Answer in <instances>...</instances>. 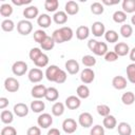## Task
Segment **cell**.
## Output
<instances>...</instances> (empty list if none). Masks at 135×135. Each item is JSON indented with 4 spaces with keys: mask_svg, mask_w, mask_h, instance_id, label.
<instances>
[{
    "mask_svg": "<svg viewBox=\"0 0 135 135\" xmlns=\"http://www.w3.org/2000/svg\"><path fill=\"white\" fill-rule=\"evenodd\" d=\"M0 119H1V121H2L3 123L9 124V123H12L13 120H14V115H13V113H12L11 111H8V110H3V111L1 112V114H0Z\"/></svg>",
    "mask_w": 135,
    "mask_h": 135,
    "instance_id": "30",
    "label": "cell"
},
{
    "mask_svg": "<svg viewBox=\"0 0 135 135\" xmlns=\"http://www.w3.org/2000/svg\"><path fill=\"white\" fill-rule=\"evenodd\" d=\"M37 23L42 28H47L52 23V18L47 14H41L37 18Z\"/></svg>",
    "mask_w": 135,
    "mask_h": 135,
    "instance_id": "20",
    "label": "cell"
},
{
    "mask_svg": "<svg viewBox=\"0 0 135 135\" xmlns=\"http://www.w3.org/2000/svg\"><path fill=\"white\" fill-rule=\"evenodd\" d=\"M78 122L83 128H90L93 126V116L89 112H83L79 115Z\"/></svg>",
    "mask_w": 135,
    "mask_h": 135,
    "instance_id": "7",
    "label": "cell"
},
{
    "mask_svg": "<svg viewBox=\"0 0 135 135\" xmlns=\"http://www.w3.org/2000/svg\"><path fill=\"white\" fill-rule=\"evenodd\" d=\"M102 4H104V5H115V4H118L119 3V0H115V1H108V0H102V2H101Z\"/></svg>",
    "mask_w": 135,
    "mask_h": 135,
    "instance_id": "57",
    "label": "cell"
},
{
    "mask_svg": "<svg viewBox=\"0 0 135 135\" xmlns=\"http://www.w3.org/2000/svg\"><path fill=\"white\" fill-rule=\"evenodd\" d=\"M89 35H90V30H89L88 26L80 25V26L77 27V30H76V37H77V39L84 40V39H86L89 37Z\"/></svg>",
    "mask_w": 135,
    "mask_h": 135,
    "instance_id": "22",
    "label": "cell"
},
{
    "mask_svg": "<svg viewBox=\"0 0 135 135\" xmlns=\"http://www.w3.org/2000/svg\"><path fill=\"white\" fill-rule=\"evenodd\" d=\"M113 20L116 23H123L127 20V14L123 11H116L113 14Z\"/></svg>",
    "mask_w": 135,
    "mask_h": 135,
    "instance_id": "38",
    "label": "cell"
},
{
    "mask_svg": "<svg viewBox=\"0 0 135 135\" xmlns=\"http://www.w3.org/2000/svg\"><path fill=\"white\" fill-rule=\"evenodd\" d=\"M81 62L88 66V68H91V66H94L96 64V58L92 55H84L81 59Z\"/></svg>",
    "mask_w": 135,
    "mask_h": 135,
    "instance_id": "44",
    "label": "cell"
},
{
    "mask_svg": "<svg viewBox=\"0 0 135 135\" xmlns=\"http://www.w3.org/2000/svg\"><path fill=\"white\" fill-rule=\"evenodd\" d=\"M7 105H8V99L5 98V97H1L0 98V109L4 110Z\"/></svg>",
    "mask_w": 135,
    "mask_h": 135,
    "instance_id": "55",
    "label": "cell"
},
{
    "mask_svg": "<svg viewBox=\"0 0 135 135\" xmlns=\"http://www.w3.org/2000/svg\"><path fill=\"white\" fill-rule=\"evenodd\" d=\"M130 59L133 61V63H135V47H133L131 51H130Z\"/></svg>",
    "mask_w": 135,
    "mask_h": 135,
    "instance_id": "58",
    "label": "cell"
},
{
    "mask_svg": "<svg viewBox=\"0 0 135 135\" xmlns=\"http://www.w3.org/2000/svg\"><path fill=\"white\" fill-rule=\"evenodd\" d=\"M19 81L14 78V77H7L5 80H4V88L7 92L9 93H15L19 90Z\"/></svg>",
    "mask_w": 135,
    "mask_h": 135,
    "instance_id": "4",
    "label": "cell"
},
{
    "mask_svg": "<svg viewBox=\"0 0 135 135\" xmlns=\"http://www.w3.org/2000/svg\"><path fill=\"white\" fill-rule=\"evenodd\" d=\"M92 33L95 37H101L102 35L105 34V26L102 22L100 21H95L92 24Z\"/></svg>",
    "mask_w": 135,
    "mask_h": 135,
    "instance_id": "12",
    "label": "cell"
},
{
    "mask_svg": "<svg viewBox=\"0 0 135 135\" xmlns=\"http://www.w3.org/2000/svg\"><path fill=\"white\" fill-rule=\"evenodd\" d=\"M46 33L43 31V30H37V31H35L34 32V34H33V37H34V40L37 42V43H39V44H41L42 43V41L46 38Z\"/></svg>",
    "mask_w": 135,
    "mask_h": 135,
    "instance_id": "43",
    "label": "cell"
},
{
    "mask_svg": "<svg viewBox=\"0 0 135 135\" xmlns=\"http://www.w3.org/2000/svg\"><path fill=\"white\" fill-rule=\"evenodd\" d=\"M46 86L43 85V84H37L35 86H33L31 93H32V96L36 99H40V98H43L45 97V93H46Z\"/></svg>",
    "mask_w": 135,
    "mask_h": 135,
    "instance_id": "9",
    "label": "cell"
},
{
    "mask_svg": "<svg viewBox=\"0 0 135 135\" xmlns=\"http://www.w3.org/2000/svg\"><path fill=\"white\" fill-rule=\"evenodd\" d=\"M130 51L131 50L126 42H118L114 46V52L118 55V57L119 56H126L127 54L130 53Z\"/></svg>",
    "mask_w": 135,
    "mask_h": 135,
    "instance_id": "16",
    "label": "cell"
},
{
    "mask_svg": "<svg viewBox=\"0 0 135 135\" xmlns=\"http://www.w3.org/2000/svg\"><path fill=\"white\" fill-rule=\"evenodd\" d=\"M102 123H103V127L104 128H107L109 130H113L117 126V120H116V118L113 115L110 114V115H108V116H105L103 118Z\"/></svg>",
    "mask_w": 135,
    "mask_h": 135,
    "instance_id": "24",
    "label": "cell"
},
{
    "mask_svg": "<svg viewBox=\"0 0 135 135\" xmlns=\"http://www.w3.org/2000/svg\"><path fill=\"white\" fill-rule=\"evenodd\" d=\"M34 63H35V65L38 66V68H44V66H46L47 63H49V56H47L46 54L42 53Z\"/></svg>",
    "mask_w": 135,
    "mask_h": 135,
    "instance_id": "39",
    "label": "cell"
},
{
    "mask_svg": "<svg viewBox=\"0 0 135 135\" xmlns=\"http://www.w3.org/2000/svg\"><path fill=\"white\" fill-rule=\"evenodd\" d=\"M26 135H41V130L39 127H31L27 129Z\"/></svg>",
    "mask_w": 135,
    "mask_h": 135,
    "instance_id": "52",
    "label": "cell"
},
{
    "mask_svg": "<svg viewBox=\"0 0 135 135\" xmlns=\"http://www.w3.org/2000/svg\"><path fill=\"white\" fill-rule=\"evenodd\" d=\"M59 97V92L56 88L54 86H50L46 89V93H45V99L47 101H56Z\"/></svg>",
    "mask_w": 135,
    "mask_h": 135,
    "instance_id": "21",
    "label": "cell"
},
{
    "mask_svg": "<svg viewBox=\"0 0 135 135\" xmlns=\"http://www.w3.org/2000/svg\"><path fill=\"white\" fill-rule=\"evenodd\" d=\"M13 14V6L8 3H2L0 5V15L2 17H9Z\"/></svg>",
    "mask_w": 135,
    "mask_h": 135,
    "instance_id": "35",
    "label": "cell"
},
{
    "mask_svg": "<svg viewBox=\"0 0 135 135\" xmlns=\"http://www.w3.org/2000/svg\"><path fill=\"white\" fill-rule=\"evenodd\" d=\"M65 70L68 71L69 74L75 75L79 72V63L75 59H69L65 61Z\"/></svg>",
    "mask_w": 135,
    "mask_h": 135,
    "instance_id": "13",
    "label": "cell"
},
{
    "mask_svg": "<svg viewBox=\"0 0 135 135\" xmlns=\"http://www.w3.org/2000/svg\"><path fill=\"white\" fill-rule=\"evenodd\" d=\"M41 54H42L41 49H39V47H33V49L30 51L28 56H30V59H31L33 62H35V61L38 59V57H39Z\"/></svg>",
    "mask_w": 135,
    "mask_h": 135,
    "instance_id": "46",
    "label": "cell"
},
{
    "mask_svg": "<svg viewBox=\"0 0 135 135\" xmlns=\"http://www.w3.org/2000/svg\"><path fill=\"white\" fill-rule=\"evenodd\" d=\"M60 31L62 33V36H63V39H64V42L65 41H70L72 38H73V30L70 27V26H62L60 27Z\"/></svg>",
    "mask_w": 135,
    "mask_h": 135,
    "instance_id": "42",
    "label": "cell"
},
{
    "mask_svg": "<svg viewBox=\"0 0 135 135\" xmlns=\"http://www.w3.org/2000/svg\"><path fill=\"white\" fill-rule=\"evenodd\" d=\"M44 109H45V103L40 99H36L31 102V110L34 113H41Z\"/></svg>",
    "mask_w": 135,
    "mask_h": 135,
    "instance_id": "25",
    "label": "cell"
},
{
    "mask_svg": "<svg viewBox=\"0 0 135 135\" xmlns=\"http://www.w3.org/2000/svg\"><path fill=\"white\" fill-rule=\"evenodd\" d=\"M52 37H53V39H54V41H55L56 43H63V42H64V39H63V36H62V33H61L60 28L55 30V31L53 32Z\"/></svg>",
    "mask_w": 135,
    "mask_h": 135,
    "instance_id": "47",
    "label": "cell"
},
{
    "mask_svg": "<svg viewBox=\"0 0 135 135\" xmlns=\"http://www.w3.org/2000/svg\"><path fill=\"white\" fill-rule=\"evenodd\" d=\"M108 45L105 42H102V41H98L97 43V46L95 49V51L93 52L96 56H104L107 53H108Z\"/></svg>",
    "mask_w": 135,
    "mask_h": 135,
    "instance_id": "28",
    "label": "cell"
},
{
    "mask_svg": "<svg viewBox=\"0 0 135 135\" xmlns=\"http://www.w3.org/2000/svg\"><path fill=\"white\" fill-rule=\"evenodd\" d=\"M121 101H122V103L126 104V105H131V104H133L134 101H135V95H134V93L131 92V91H129V92H127V93H123L122 96H121Z\"/></svg>",
    "mask_w": 135,
    "mask_h": 135,
    "instance_id": "31",
    "label": "cell"
},
{
    "mask_svg": "<svg viewBox=\"0 0 135 135\" xmlns=\"http://www.w3.org/2000/svg\"><path fill=\"white\" fill-rule=\"evenodd\" d=\"M97 43H98L97 40H95V39H90L89 42H88V47H89V50L92 51V52H94L95 49H96V46H97Z\"/></svg>",
    "mask_w": 135,
    "mask_h": 135,
    "instance_id": "53",
    "label": "cell"
},
{
    "mask_svg": "<svg viewBox=\"0 0 135 135\" xmlns=\"http://www.w3.org/2000/svg\"><path fill=\"white\" fill-rule=\"evenodd\" d=\"M0 135H17V131L14 127H4L1 130Z\"/></svg>",
    "mask_w": 135,
    "mask_h": 135,
    "instance_id": "51",
    "label": "cell"
},
{
    "mask_svg": "<svg viewBox=\"0 0 135 135\" xmlns=\"http://www.w3.org/2000/svg\"><path fill=\"white\" fill-rule=\"evenodd\" d=\"M66 78H68L66 72L60 69V71H59V72H58V74H57V77H56L55 82H56V83H59V84H60V83H63V82H65Z\"/></svg>",
    "mask_w": 135,
    "mask_h": 135,
    "instance_id": "48",
    "label": "cell"
},
{
    "mask_svg": "<svg viewBox=\"0 0 135 135\" xmlns=\"http://www.w3.org/2000/svg\"><path fill=\"white\" fill-rule=\"evenodd\" d=\"M112 85L116 90H123L127 86V79L123 76H115L112 79Z\"/></svg>",
    "mask_w": 135,
    "mask_h": 135,
    "instance_id": "18",
    "label": "cell"
},
{
    "mask_svg": "<svg viewBox=\"0 0 135 135\" xmlns=\"http://www.w3.org/2000/svg\"><path fill=\"white\" fill-rule=\"evenodd\" d=\"M27 77H28V80H30L31 82L37 83V82H40V81L42 80V78L44 77V74H43V72H42L40 69L34 68V69L30 70Z\"/></svg>",
    "mask_w": 135,
    "mask_h": 135,
    "instance_id": "6",
    "label": "cell"
},
{
    "mask_svg": "<svg viewBox=\"0 0 135 135\" xmlns=\"http://www.w3.org/2000/svg\"><path fill=\"white\" fill-rule=\"evenodd\" d=\"M127 78L128 80L135 84V63H130L128 66H127Z\"/></svg>",
    "mask_w": 135,
    "mask_h": 135,
    "instance_id": "34",
    "label": "cell"
},
{
    "mask_svg": "<svg viewBox=\"0 0 135 135\" xmlns=\"http://www.w3.org/2000/svg\"><path fill=\"white\" fill-rule=\"evenodd\" d=\"M90 135H104V129L100 124H96L91 129Z\"/></svg>",
    "mask_w": 135,
    "mask_h": 135,
    "instance_id": "50",
    "label": "cell"
},
{
    "mask_svg": "<svg viewBox=\"0 0 135 135\" xmlns=\"http://www.w3.org/2000/svg\"><path fill=\"white\" fill-rule=\"evenodd\" d=\"M120 34H121V36L124 37V38L131 37L132 34H133V27H132V25H130V24H128V23L122 24V25L120 26Z\"/></svg>",
    "mask_w": 135,
    "mask_h": 135,
    "instance_id": "37",
    "label": "cell"
},
{
    "mask_svg": "<svg viewBox=\"0 0 135 135\" xmlns=\"http://www.w3.org/2000/svg\"><path fill=\"white\" fill-rule=\"evenodd\" d=\"M17 31H18V33L20 35L27 36L33 31V24H32V22L30 20H26V19L20 20L17 23Z\"/></svg>",
    "mask_w": 135,
    "mask_h": 135,
    "instance_id": "1",
    "label": "cell"
},
{
    "mask_svg": "<svg viewBox=\"0 0 135 135\" xmlns=\"http://www.w3.org/2000/svg\"><path fill=\"white\" fill-rule=\"evenodd\" d=\"M96 110H97V113L100 116H102V117H105V116L110 115V111H111L110 110V107L107 105V104H98L97 108H96Z\"/></svg>",
    "mask_w": 135,
    "mask_h": 135,
    "instance_id": "45",
    "label": "cell"
},
{
    "mask_svg": "<svg viewBox=\"0 0 135 135\" xmlns=\"http://www.w3.org/2000/svg\"><path fill=\"white\" fill-rule=\"evenodd\" d=\"M80 104H81V101H80V98L78 96L71 95L65 99V105L70 110H76L80 107Z\"/></svg>",
    "mask_w": 135,
    "mask_h": 135,
    "instance_id": "10",
    "label": "cell"
},
{
    "mask_svg": "<svg viewBox=\"0 0 135 135\" xmlns=\"http://www.w3.org/2000/svg\"><path fill=\"white\" fill-rule=\"evenodd\" d=\"M46 135H61V134H60V131H59L58 129L52 128L51 130L47 131V134H46Z\"/></svg>",
    "mask_w": 135,
    "mask_h": 135,
    "instance_id": "56",
    "label": "cell"
},
{
    "mask_svg": "<svg viewBox=\"0 0 135 135\" xmlns=\"http://www.w3.org/2000/svg\"><path fill=\"white\" fill-rule=\"evenodd\" d=\"M55 43H56V42L54 41L53 37H51V36H46V38L42 41V43L40 44V46H41V49H42L43 51H51V50L54 49Z\"/></svg>",
    "mask_w": 135,
    "mask_h": 135,
    "instance_id": "27",
    "label": "cell"
},
{
    "mask_svg": "<svg viewBox=\"0 0 135 135\" xmlns=\"http://www.w3.org/2000/svg\"><path fill=\"white\" fill-rule=\"evenodd\" d=\"M104 38H105V40H107L108 42H110V43H115V42L118 41V34H117V32L114 31V30H109V31L105 32Z\"/></svg>",
    "mask_w": 135,
    "mask_h": 135,
    "instance_id": "36",
    "label": "cell"
},
{
    "mask_svg": "<svg viewBox=\"0 0 135 135\" xmlns=\"http://www.w3.org/2000/svg\"><path fill=\"white\" fill-rule=\"evenodd\" d=\"M14 113L18 117H25L28 114V107L23 102H18L14 105Z\"/></svg>",
    "mask_w": 135,
    "mask_h": 135,
    "instance_id": "11",
    "label": "cell"
},
{
    "mask_svg": "<svg viewBox=\"0 0 135 135\" xmlns=\"http://www.w3.org/2000/svg\"><path fill=\"white\" fill-rule=\"evenodd\" d=\"M131 23H132L133 25H135V14L131 17Z\"/></svg>",
    "mask_w": 135,
    "mask_h": 135,
    "instance_id": "59",
    "label": "cell"
},
{
    "mask_svg": "<svg viewBox=\"0 0 135 135\" xmlns=\"http://www.w3.org/2000/svg\"><path fill=\"white\" fill-rule=\"evenodd\" d=\"M118 59V55L114 52V51H109L105 55H104V60L107 62H114Z\"/></svg>",
    "mask_w": 135,
    "mask_h": 135,
    "instance_id": "49",
    "label": "cell"
},
{
    "mask_svg": "<svg viewBox=\"0 0 135 135\" xmlns=\"http://www.w3.org/2000/svg\"><path fill=\"white\" fill-rule=\"evenodd\" d=\"M12 72L15 76H23L27 72V63L22 60L14 62V64L12 65Z\"/></svg>",
    "mask_w": 135,
    "mask_h": 135,
    "instance_id": "2",
    "label": "cell"
},
{
    "mask_svg": "<svg viewBox=\"0 0 135 135\" xmlns=\"http://www.w3.org/2000/svg\"><path fill=\"white\" fill-rule=\"evenodd\" d=\"M38 14H39V9L35 5H30L23 9V16L25 17L26 20H31V19L36 18L38 16Z\"/></svg>",
    "mask_w": 135,
    "mask_h": 135,
    "instance_id": "14",
    "label": "cell"
},
{
    "mask_svg": "<svg viewBox=\"0 0 135 135\" xmlns=\"http://www.w3.org/2000/svg\"><path fill=\"white\" fill-rule=\"evenodd\" d=\"M12 3L17 5V6H21L23 4H28L31 3V0H12Z\"/></svg>",
    "mask_w": 135,
    "mask_h": 135,
    "instance_id": "54",
    "label": "cell"
},
{
    "mask_svg": "<svg viewBox=\"0 0 135 135\" xmlns=\"http://www.w3.org/2000/svg\"><path fill=\"white\" fill-rule=\"evenodd\" d=\"M1 28L2 31L4 32H12L14 31L15 28V23L13 20L11 19H4L2 22H1Z\"/></svg>",
    "mask_w": 135,
    "mask_h": 135,
    "instance_id": "41",
    "label": "cell"
},
{
    "mask_svg": "<svg viewBox=\"0 0 135 135\" xmlns=\"http://www.w3.org/2000/svg\"><path fill=\"white\" fill-rule=\"evenodd\" d=\"M117 131L119 135H131L132 134V128L128 122L121 121L118 123L117 127Z\"/></svg>",
    "mask_w": 135,
    "mask_h": 135,
    "instance_id": "23",
    "label": "cell"
},
{
    "mask_svg": "<svg viewBox=\"0 0 135 135\" xmlns=\"http://www.w3.org/2000/svg\"><path fill=\"white\" fill-rule=\"evenodd\" d=\"M64 9H65V13H66L68 15L73 16V15H76V14L79 12V5H78V3H77L76 1L71 0V1H68V2L65 3Z\"/></svg>",
    "mask_w": 135,
    "mask_h": 135,
    "instance_id": "17",
    "label": "cell"
},
{
    "mask_svg": "<svg viewBox=\"0 0 135 135\" xmlns=\"http://www.w3.org/2000/svg\"><path fill=\"white\" fill-rule=\"evenodd\" d=\"M77 122L73 118H66L62 122V130L66 134H73L77 130Z\"/></svg>",
    "mask_w": 135,
    "mask_h": 135,
    "instance_id": "5",
    "label": "cell"
},
{
    "mask_svg": "<svg viewBox=\"0 0 135 135\" xmlns=\"http://www.w3.org/2000/svg\"><path fill=\"white\" fill-rule=\"evenodd\" d=\"M95 79V73L92 69L90 68H86L84 69L81 74H80V80L84 83V84H89V83H92L93 80Z\"/></svg>",
    "mask_w": 135,
    "mask_h": 135,
    "instance_id": "8",
    "label": "cell"
},
{
    "mask_svg": "<svg viewBox=\"0 0 135 135\" xmlns=\"http://www.w3.org/2000/svg\"><path fill=\"white\" fill-rule=\"evenodd\" d=\"M53 21L56 23V24H64L66 21H68V14L63 11H58L54 14L53 16Z\"/></svg>",
    "mask_w": 135,
    "mask_h": 135,
    "instance_id": "19",
    "label": "cell"
},
{
    "mask_svg": "<svg viewBox=\"0 0 135 135\" xmlns=\"http://www.w3.org/2000/svg\"><path fill=\"white\" fill-rule=\"evenodd\" d=\"M104 11V6L100 2H93L91 4V12L94 15H101Z\"/></svg>",
    "mask_w": 135,
    "mask_h": 135,
    "instance_id": "40",
    "label": "cell"
},
{
    "mask_svg": "<svg viewBox=\"0 0 135 135\" xmlns=\"http://www.w3.org/2000/svg\"><path fill=\"white\" fill-rule=\"evenodd\" d=\"M59 71H60V69L57 65H55V64L50 65L46 69V71H45V77H46V79L49 81H51V82H55L56 77H57V74H58Z\"/></svg>",
    "mask_w": 135,
    "mask_h": 135,
    "instance_id": "15",
    "label": "cell"
},
{
    "mask_svg": "<svg viewBox=\"0 0 135 135\" xmlns=\"http://www.w3.org/2000/svg\"><path fill=\"white\" fill-rule=\"evenodd\" d=\"M58 6H59L58 0H45V2H44V8L51 13H53V12L56 13Z\"/></svg>",
    "mask_w": 135,
    "mask_h": 135,
    "instance_id": "33",
    "label": "cell"
},
{
    "mask_svg": "<svg viewBox=\"0 0 135 135\" xmlns=\"http://www.w3.org/2000/svg\"><path fill=\"white\" fill-rule=\"evenodd\" d=\"M37 123L42 129H47L53 123V117L49 113H42L37 118Z\"/></svg>",
    "mask_w": 135,
    "mask_h": 135,
    "instance_id": "3",
    "label": "cell"
},
{
    "mask_svg": "<svg viewBox=\"0 0 135 135\" xmlns=\"http://www.w3.org/2000/svg\"><path fill=\"white\" fill-rule=\"evenodd\" d=\"M76 93H77V96L81 99H85L90 96V89L85 85V84H81L77 88L76 90Z\"/></svg>",
    "mask_w": 135,
    "mask_h": 135,
    "instance_id": "32",
    "label": "cell"
},
{
    "mask_svg": "<svg viewBox=\"0 0 135 135\" xmlns=\"http://www.w3.org/2000/svg\"><path fill=\"white\" fill-rule=\"evenodd\" d=\"M63 113H64V104L62 102H60V101L55 102L53 104V107H52V114L54 116H56V117H59Z\"/></svg>",
    "mask_w": 135,
    "mask_h": 135,
    "instance_id": "29",
    "label": "cell"
},
{
    "mask_svg": "<svg viewBox=\"0 0 135 135\" xmlns=\"http://www.w3.org/2000/svg\"><path fill=\"white\" fill-rule=\"evenodd\" d=\"M121 5L126 14H132L135 12V0H123Z\"/></svg>",
    "mask_w": 135,
    "mask_h": 135,
    "instance_id": "26",
    "label": "cell"
}]
</instances>
